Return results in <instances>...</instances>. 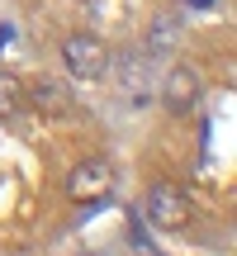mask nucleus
<instances>
[{
  "mask_svg": "<svg viewBox=\"0 0 237 256\" xmlns=\"http://www.w3.org/2000/svg\"><path fill=\"white\" fill-rule=\"evenodd\" d=\"M142 214L156 232H180L194 218V200L180 180H152L147 194H142Z\"/></svg>",
  "mask_w": 237,
  "mask_h": 256,
  "instance_id": "nucleus-1",
  "label": "nucleus"
},
{
  "mask_svg": "<svg viewBox=\"0 0 237 256\" xmlns=\"http://www.w3.org/2000/svg\"><path fill=\"white\" fill-rule=\"evenodd\" d=\"M114 194V166L104 156H81V162L66 171V200L72 204H104Z\"/></svg>",
  "mask_w": 237,
  "mask_h": 256,
  "instance_id": "nucleus-2",
  "label": "nucleus"
},
{
  "mask_svg": "<svg viewBox=\"0 0 237 256\" xmlns=\"http://www.w3.org/2000/svg\"><path fill=\"white\" fill-rule=\"evenodd\" d=\"M62 66L76 76V81H100L110 72V48H104L100 34H72L62 43Z\"/></svg>",
  "mask_w": 237,
  "mask_h": 256,
  "instance_id": "nucleus-3",
  "label": "nucleus"
},
{
  "mask_svg": "<svg viewBox=\"0 0 237 256\" xmlns=\"http://www.w3.org/2000/svg\"><path fill=\"white\" fill-rule=\"evenodd\" d=\"M204 95V81L194 66H171V72L156 81V100L166 104V114H190Z\"/></svg>",
  "mask_w": 237,
  "mask_h": 256,
  "instance_id": "nucleus-4",
  "label": "nucleus"
},
{
  "mask_svg": "<svg viewBox=\"0 0 237 256\" xmlns=\"http://www.w3.org/2000/svg\"><path fill=\"white\" fill-rule=\"evenodd\" d=\"M118 86H124V95H133V100H147V95L156 90L152 72H147V57H124V72H118Z\"/></svg>",
  "mask_w": 237,
  "mask_h": 256,
  "instance_id": "nucleus-5",
  "label": "nucleus"
},
{
  "mask_svg": "<svg viewBox=\"0 0 237 256\" xmlns=\"http://www.w3.org/2000/svg\"><path fill=\"white\" fill-rule=\"evenodd\" d=\"M24 81H19V76L14 72H0V124H5V119H14V114H19V104H24Z\"/></svg>",
  "mask_w": 237,
  "mask_h": 256,
  "instance_id": "nucleus-6",
  "label": "nucleus"
},
{
  "mask_svg": "<svg viewBox=\"0 0 237 256\" xmlns=\"http://www.w3.org/2000/svg\"><path fill=\"white\" fill-rule=\"evenodd\" d=\"M176 38H180V14H162L152 28H147V52H166Z\"/></svg>",
  "mask_w": 237,
  "mask_h": 256,
  "instance_id": "nucleus-7",
  "label": "nucleus"
},
{
  "mask_svg": "<svg viewBox=\"0 0 237 256\" xmlns=\"http://www.w3.org/2000/svg\"><path fill=\"white\" fill-rule=\"evenodd\" d=\"M34 100H38V110H66V86L62 81H34Z\"/></svg>",
  "mask_w": 237,
  "mask_h": 256,
  "instance_id": "nucleus-8",
  "label": "nucleus"
},
{
  "mask_svg": "<svg viewBox=\"0 0 237 256\" xmlns=\"http://www.w3.org/2000/svg\"><path fill=\"white\" fill-rule=\"evenodd\" d=\"M185 5H190V10H209L214 0H185Z\"/></svg>",
  "mask_w": 237,
  "mask_h": 256,
  "instance_id": "nucleus-9",
  "label": "nucleus"
},
{
  "mask_svg": "<svg viewBox=\"0 0 237 256\" xmlns=\"http://www.w3.org/2000/svg\"><path fill=\"white\" fill-rule=\"evenodd\" d=\"M81 256H90V252H81Z\"/></svg>",
  "mask_w": 237,
  "mask_h": 256,
  "instance_id": "nucleus-10",
  "label": "nucleus"
}]
</instances>
